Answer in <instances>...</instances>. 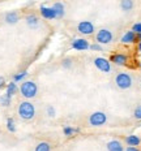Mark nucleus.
I'll use <instances>...</instances> for the list:
<instances>
[{"mask_svg": "<svg viewBox=\"0 0 141 151\" xmlns=\"http://www.w3.org/2000/svg\"><path fill=\"white\" fill-rule=\"evenodd\" d=\"M27 70H21V72H18V73H16L13 76V82H24V80L27 77Z\"/></svg>", "mask_w": 141, "mask_h": 151, "instance_id": "obj_20", "label": "nucleus"}, {"mask_svg": "<svg viewBox=\"0 0 141 151\" xmlns=\"http://www.w3.org/2000/svg\"><path fill=\"white\" fill-rule=\"evenodd\" d=\"M115 83L119 89L121 90H127L129 89L133 85V78L129 73H125V72H119V73L115 76Z\"/></svg>", "mask_w": 141, "mask_h": 151, "instance_id": "obj_3", "label": "nucleus"}, {"mask_svg": "<svg viewBox=\"0 0 141 151\" xmlns=\"http://www.w3.org/2000/svg\"><path fill=\"white\" fill-rule=\"evenodd\" d=\"M46 113H47V116L48 117H55L56 116V109H55V107L54 106H47V108H46Z\"/></svg>", "mask_w": 141, "mask_h": 151, "instance_id": "obj_24", "label": "nucleus"}, {"mask_svg": "<svg viewBox=\"0 0 141 151\" xmlns=\"http://www.w3.org/2000/svg\"><path fill=\"white\" fill-rule=\"evenodd\" d=\"M133 117L136 119V120H141V104H139L134 108V111H133Z\"/></svg>", "mask_w": 141, "mask_h": 151, "instance_id": "obj_26", "label": "nucleus"}, {"mask_svg": "<svg viewBox=\"0 0 141 151\" xmlns=\"http://www.w3.org/2000/svg\"><path fill=\"white\" fill-rule=\"evenodd\" d=\"M17 112H18V116L22 120L29 121V120H33L34 116H35V107L29 100H24V102H21L18 104Z\"/></svg>", "mask_w": 141, "mask_h": 151, "instance_id": "obj_1", "label": "nucleus"}, {"mask_svg": "<svg viewBox=\"0 0 141 151\" xmlns=\"http://www.w3.org/2000/svg\"><path fill=\"white\" fill-rule=\"evenodd\" d=\"M112 40H114V34L110 29L102 27L95 33V42L98 45H110Z\"/></svg>", "mask_w": 141, "mask_h": 151, "instance_id": "obj_4", "label": "nucleus"}, {"mask_svg": "<svg viewBox=\"0 0 141 151\" xmlns=\"http://www.w3.org/2000/svg\"><path fill=\"white\" fill-rule=\"evenodd\" d=\"M124 142L131 147H137L141 143V138L139 136H134V134H131V136H127L124 138Z\"/></svg>", "mask_w": 141, "mask_h": 151, "instance_id": "obj_16", "label": "nucleus"}, {"mask_svg": "<svg viewBox=\"0 0 141 151\" xmlns=\"http://www.w3.org/2000/svg\"><path fill=\"white\" fill-rule=\"evenodd\" d=\"M139 68H140V70H141V63H140V64H139Z\"/></svg>", "mask_w": 141, "mask_h": 151, "instance_id": "obj_33", "label": "nucleus"}, {"mask_svg": "<svg viewBox=\"0 0 141 151\" xmlns=\"http://www.w3.org/2000/svg\"><path fill=\"white\" fill-rule=\"evenodd\" d=\"M120 42L123 45H133V43H137V35L132 30H127L123 34V37L120 38Z\"/></svg>", "mask_w": 141, "mask_h": 151, "instance_id": "obj_11", "label": "nucleus"}, {"mask_svg": "<svg viewBox=\"0 0 141 151\" xmlns=\"http://www.w3.org/2000/svg\"><path fill=\"white\" fill-rule=\"evenodd\" d=\"M136 50H137V52H139V53H141V42H137Z\"/></svg>", "mask_w": 141, "mask_h": 151, "instance_id": "obj_31", "label": "nucleus"}, {"mask_svg": "<svg viewBox=\"0 0 141 151\" xmlns=\"http://www.w3.org/2000/svg\"><path fill=\"white\" fill-rule=\"evenodd\" d=\"M77 31L82 35H93L94 31H95V27H94V24L92 21H87V20H84V21H80L77 25Z\"/></svg>", "mask_w": 141, "mask_h": 151, "instance_id": "obj_6", "label": "nucleus"}, {"mask_svg": "<svg viewBox=\"0 0 141 151\" xmlns=\"http://www.w3.org/2000/svg\"><path fill=\"white\" fill-rule=\"evenodd\" d=\"M63 133H64V136H67V137H73L74 134L80 133V128H73V127L67 125V127L63 128Z\"/></svg>", "mask_w": 141, "mask_h": 151, "instance_id": "obj_18", "label": "nucleus"}, {"mask_svg": "<svg viewBox=\"0 0 141 151\" xmlns=\"http://www.w3.org/2000/svg\"><path fill=\"white\" fill-rule=\"evenodd\" d=\"M89 50H92V51H102V46L98 45V43H93V45L89 46Z\"/></svg>", "mask_w": 141, "mask_h": 151, "instance_id": "obj_28", "label": "nucleus"}, {"mask_svg": "<svg viewBox=\"0 0 141 151\" xmlns=\"http://www.w3.org/2000/svg\"><path fill=\"white\" fill-rule=\"evenodd\" d=\"M34 151H51V143L46 142V141H43V142H39L35 146Z\"/></svg>", "mask_w": 141, "mask_h": 151, "instance_id": "obj_19", "label": "nucleus"}, {"mask_svg": "<svg viewBox=\"0 0 141 151\" xmlns=\"http://www.w3.org/2000/svg\"><path fill=\"white\" fill-rule=\"evenodd\" d=\"M61 65H63V68L69 69V68H72V65H73V60H72L71 58H65L64 60H63Z\"/></svg>", "mask_w": 141, "mask_h": 151, "instance_id": "obj_25", "label": "nucleus"}, {"mask_svg": "<svg viewBox=\"0 0 141 151\" xmlns=\"http://www.w3.org/2000/svg\"><path fill=\"white\" fill-rule=\"evenodd\" d=\"M12 103V98L7 94H3L1 96H0V106L3 107H9Z\"/></svg>", "mask_w": 141, "mask_h": 151, "instance_id": "obj_22", "label": "nucleus"}, {"mask_svg": "<svg viewBox=\"0 0 141 151\" xmlns=\"http://www.w3.org/2000/svg\"><path fill=\"white\" fill-rule=\"evenodd\" d=\"M89 42L85 38H74L71 43V47L76 51H86V50H89Z\"/></svg>", "mask_w": 141, "mask_h": 151, "instance_id": "obj_9", "label": "nucleus"}, {"mask_svg": "<svg viewBox=\"0 0 141 151\" xmlns=\"http://www.w3.org/2000/svg\"><path fill=\"white\" fill-rule=\"evenodd\" d=\"M18 93V86H17V83L16 82H9V83H7V86H5V94L7 95H9L12 98L13 95H16V94Z\"/></svg>", "mask_w": 141, "mask_h": 151, "instance_id": "obj_17", "label": "nucleus"}, {"mask_svg": "<svg viewBox=\"0 0 141 151\" xmlns=\"http://www.w3.org/2000/svg\"><path fill=\"white\" fill-rule=\"evenodd\" d=\"M87 121H89V125H92V127H102L107 122V115L102 111H95L89 116Z\"/></svg>", "mask_w": 141, "mask_h": 151, "instance_id": "obj_5", "label": "nucleus"}, {"mask_svg": "<svg viewBox=\"0 0 141 151\" xmlns=\"http://www.w3.org/2000/svg\"><path fill=\"white\" fill-rule=\"evenodd\" d=\"M108 60H110V63L118 65V67H125V65H128V63H129V58H128L127 53L116 52V53H112Z\"/></svg>", "mask_w": 141, "mask_h": 151, "instance_id": "obj_7", "label": "nucleus"}, {"mask_svg": "<svg viewBox=\"0 0 141 151\" xmlns=\"http://www.w3.org/2000/svg\"><path fill=\"white\" fill-rule=\"evenodd\" d=\"M94 65H95V68L98 69V70H101L102 73H110V72H111V63H110L108 59L102 58V56L94 59Z\"/></svg>", "mask_w": 141, "mask_h": 151, "instance_id": "obj_8", "label": "nucleus"}, {"mask_svg": "<svg viewBox=\"0 0 141 151\" xmlns=\"http://www.w3.org/2000/svg\"><path fill=\"white\" fill-rule=\"evenodd\" d=\"M25 21H26V25L30 27V29H37L39 26V18L37 14L30 13L25 17Z\"/></svg>", "mask_w": 141, "mask_h": 151, "instance_id": "obj_14", "label": "nucleus"}, {"mask_svg": "<svg viewBox=\"0 0 141 151\" xmlns=\"http://www.w3.org/2000/svg\"><path fill=\"white\" fill-rule=\"evenodd\" d=\"M51 7H52V9H54V12H55L56 18H63V17H64V14H65V5H64V3L56 1V3H54V4L51 5Z\"/></svg>", "mask_w": 141, "mask_h": 151, "instance_id": "obj_13", "label": "nucleus"}, {"mask_svg": "<svg viewBox=\"0 0 141 151\" xmlns=\"http://www.w3.org/2000/svg\"><path fill=\"white\" fill-rule=\"evenodd\" d=\"M133 5H134V3L132 1V0H121V3H120V8L123 9L124 12L132 11Z\"/></svg>", "mask_w": 141, "mask_h": 151, "instance_id": "obj_21", "label": "nucleus"}, {"mask_svg": "<svg viewBox=\"0 0 141 151\" xmlns=\"http://www.w3.org/2000/svg\"><path fill=\"white\" fill-rule=\"evenodd\" d=\"M137 42H141V34L140 35H137Z\"/></svg>", "mask_w": 141, "mask_h": 151, "instance_id": "obj_32", "label": "nucleus"}, {"mask_svg": "<svg viewBox=\"0 0 141 151\" xmlns=\"http://www.w3.org/2000/svg\"><path fill=\"white\" fill-rule=\"evenodd\" d=\"M39 13L45 20H54V18H56L52 7H48V5H45V4H42L39 7Z\"/></svg>", "mask_w": 141, "mask_h": 151, "instance_id": "obj_10", "label": "nucleus"}, {"mask_svg": "<svg viewBox=\"0 0 141 151\" xmlns=\"http://www.w3.org/2000/svg\"><path fill=\"white\" fill-rule=\"evenodd\" d=\"M4 21L7 22L8 25H14L20 21V14H18L17 11H11V12H7L4 16Z\"/></svg>", "mask_w": 141, "mask_h": 151, "instance_id": "obj_12", "label": "nucleus"}, {"mask_svg": "<svg viewBox=\"0 0 141 151\" xmlns=\"http://www.w3.org/2000/svg\"><path fill=\"white\" fill-rule=\"evenodd\" d=\"M18 91L21 93V95L26 99H31L34 96H37L38 94V85L34 81H24L18 87Z\"/></svg>", "mask_w": 141, "mask_h": 151, "instance_id": "obj_2", "label": "nucleus"}, {"mask_svg": "<svg viewBox=\"0 0 141 151\" xmlns=\"http://www.w3.org/2000/svg\"><path fill=\"white\" fill-rule=\"evenodd\" d=\"M124 151H140V150H139V147H131V146H128L127 149H124Z\"/></svg>", "mask_w": 141, "mask_h": 151, "instance_id": "obj_30", "label": "nucleus"}, {"mask_svg": "<svg viewBox=\"0 0 141 151\" xmlns=\"http://www.w3.org/2000/svg\"><path fill=\"white\" fill-rule=\"evenodd\" d=\"M7 129H8V132H11V133H14L16 132V122H14V119H12V117H8L7 119Z\"/></svg>", "mask_w": 141, "mask_h": 151, "instance_id": "obj_23", "label": "nucleus"}, {"mask_svg": "<svg viewBox=\"0 0 141 151\" xmlns=\"http://www.w3.org/2000/svg\"><path fill=\"white\" fill-rule=\"evenodd\" d=\"M106 147H107V151H124L123 143H121L119 139L108 141L107 145H106Z\"/></svg>", "mask_w": 141, "mask_h": 151, "instance_id": "obj_15", "label": "nucleus"}, {"mask_svg": "<svg viewBox=\"0 0 141 151\" xmlns=\"http://www.w3.org/2000/svg\"><path fill=\"white\" fill-rule=\"evenodd\" d=\"M131 30H132L136 35H140V34H141V22L133 24V26H132V29H131Z\"/></svg>", "mask_w": 141, "mask_h": 151, "instance_id": "obj_27", "label": "nucleus"}, {"mask_svg": "<svg viewBox=\"0 0 141 151\" xmlns=\"http://www.w3.org/2000/svg\"><path fill=\"white\" fill-rule=\"evenodd\" d=\"M7 86V82H5V78L3 77V76H0V90L3 89V87Z\"/></svg>", "mask_w": 141, "mask_h": 151, "instance_id": "obj_29", "label": "nucleus"}]
</instances>
